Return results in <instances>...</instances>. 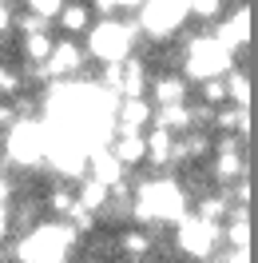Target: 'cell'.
<instances>
[{
	"label": "cell",
	"mask_w": 258,
	"mask_h": 263,
	"mask_svg": "<svg viewBox=\"0 0 258 263\" xmlns=\"http://www.w3.org/2000/svg\"><path fill=\"white\" fill-rule=\"evenodd\" d=\"M83 64H88V48H83L76 36H56L52 56L44 60V68H48L52 80H80Z\"/></svg>",
	"instance_id": "cell-1"
},
{
	"label": "cell",
	"mask_w": 258,
	"mask_h": 263,
	"mask_svg": "<svg viewBox=\"0 0 258 263\" xmlns=\"http://www.w3.org/2000/svg\"><path fill=\"white\" fill-rule=\"evenodd\" d=\"M123 44H127V36H123V28L115 20H99V24L88 28V56H96V60L115 64L123 56Z\"/></svg>",
	"instance_id": "cell-2"
},
{
	"label": "cell",
	"mask_w": 258,
	"mask_h": 263,
	"mask_svg": "<svg viewBox=\"0 0 258 263\" xmlns=\"http://www.w3.org/2000/svg\"><path fill=\"white\" fill-rule=\"evenodd\" d=\"M56 28H60V36H88V28H92V4L88 0H68L64 8H60V16H56Z\"/></svg>",
	"instance_id": "cell-3"
},
{
	"label": "cell",
	"mask_w": 258,
	"mask_h": 263,
	"mask_svg": "<svg viewBox=\"0 0 258 263\" xmlns=\"http://www.w3.org/2000/svg\"><path fill=\"white\" fill-rule=\"evenodd\" d=\"M20 4H24V12H32V16L56 24V16H60V8H64L68 0H20Z\"/></svg>",
	"instance_id": "cell-4"
},
{
	"label": "cell",
	"mask_w": 258,
	"mask_h": 263,
	"mask_svg": "<svg viewBox=\"0 0 258 263\" xmlns=\"http://www.w3.org/2000/svg\"><path fill=\"white\" fill-rule=\"evenodd\" d=\"M16 0H0V36L8 40V32H16Z\"/></svg>",
	"instance_id": "cell-5"
},
{
	"label": "cell",
	"mask_w": 258,
	"mask_h": 263,
	"mask_svg": "<svg viewBox=\"0 0 258 263\" xmlns=\"http://www.w3.org/2000/svg\"><path fill=\"white\" fill-rule=\"evenodd\" d=\"M8 239H16V228H12V203L0 199V243H8Z\"/></svg>",
	"instance_id": "cell-6"
}]
</instances>
